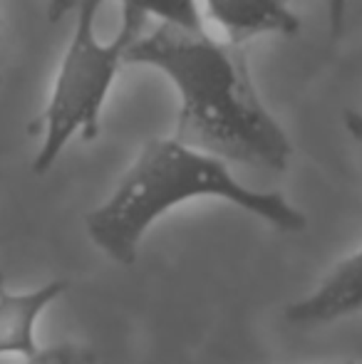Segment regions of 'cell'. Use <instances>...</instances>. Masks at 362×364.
Masks as SVG:
<instances>
[{"instance_id": "ba28073f", "label": "cell", "mask_w": 362, "mask_h": 364, "mask_svg": "<svg viewBox=\"0 0 362 364\" xmlns=\"http://www.w3.org/2000/svg\"><path fill=\"white\" fill-rule=\"evenodd\" d=\"M23 364H92V355L73 342H63V345L48 347V350H38Z\"/></svg>"}, {"instance_id": "7c38bea8", "label": "cell", "mask_w": 362, "mask_h": 364, "mask_svg": "<svg viewBox=\"0 0 362 364\" xmlns=\"http://www.w3.org/2000/svg\"><path fill=\"white\" fill-rule=\"evenodd\" d=\"M348 364H353V362H348Z\"/></svg>"}, {"instance_id": "7a4b0ae2", "label": "cell", "mask_w": 362, "mask_h": 364, "mask_svg": "<svg viewBox=\"0 0 362 364\" xmlns=\"http://www.w3.org/2000/svg\"><path fill=\"white\" fill-rule=\"evenodd\" d=\"M191 198H223L285 233L308 228V218L283 193L246 188L223 161L183 146L174 136L142 146L115 193L85 216V228L95 248L122 268H132L151 223Z\"/></svg>"}, {"instance_id": "9c48e42d", "label": "cell", "mask_w": 362, "mask_h": 364, "mask_svg": "<svg viewBox=\"0 0 362 364\" xmlns=\"http://www.w3.org/2000/svg\"><path fill=\"white\" fill-rule=\"evenodd\" d=\"M345 15H348V0H328V20H330V35L333 38L343 35Z\"/></svg>"}, {"instance_id": "5b68a950", "label": "cell", "mask_w": 362, "mask_h": 364, "mask_svg": "<svg viewBox=\"0 0 362 364\" xmlns=\"http://www.w3.org/2000/svg\"><path fill=\"white\" fill-rule=\"evenodd\" d=\"M65 290L68 280H50L35 290L13 292L0 278V357L30 360L40 350L38 322Z\"/></svg>"}, {"instance_id": "6da1fadb", "label": "cell", "mask_w": 362, "mask_h": 364, "mask_svg": "<svg viewBox=\"0 0 362 364\" xmlns=\"http://www.w3.org/2000/svg\"><path fill=\"white\" fill-rule=\"evenodd\" d=\"M124 63L161 70L179 92L174 139L218 161L285 171L290 141L271 117L233 43L156 25L129 45Z\"/></svg>"}, {"instance_id": "277c9868", "label": "cell", "mask_w": 362, "mask_h": 364, "mask_svg": "<svg viewBox=\"0 0 362 364\" xmlns=\"http://www.w3.org/2000/svg\"><path fill=\"white\" fill-rule=\"evenodd\" d=\"M355 312H362V248L340 260L308 297L290 302L283 317L293 327H320Z\"/></svg>"}, {"instance_id": "3957f363", "label": "cell", "mask_w": 362, "mask_h": 364, "mask_svg": "<svg viewBox=\"0 0 362 364\" xmlns=\"http://www.w3.org/2000/svg\"><path fill=\"white\" fill-rule=\"evenodd\" d=\"M105 0H80L75 33L65 50L53 97L43 114V146L33 161L35 173H48L75 134L92 141L100 134V117L117 70L139 35L119 28L112 43H100L95 20Z\"/></svg>"}, {"instance_id": "30bf717a", "label": "cell", "mask_w": 362, "mask_h": 364, "mask_svg": "<svg viewBox=\"0 0 362 364\" xmlns=\"http://www.w3.org/2000/svg\"><path fill=\"white\" fill-rule=\"evenodd\" d=\"M80 0H50L48 5V20L50 23H60L68 13L78 10Z\"/></svg>"}, {"instance_id": "52a82bcc", "label": "cell", "mask_w": 362, "mask_h": 364, "mask_svg": "<svg viewBox=\"0 0 362 364\" xmlns=\"http://www.w3.org/2000/svg\"><path fill=\"white\" fill-rule=\"evenodd\" d=\"M147 18H159L161 25L203 33V20L196 0H122V28L142 35Z\"/></svg>"}, {"instance_id": "8fae6325", "label": "cell", "mask_w": 362, "mask_h": 364, "mask_svg": "<svg viewBox=\"0 0 362 364\" xmlns=\"http://www.w3.org/2000/svg\"><path fill=\"white\" fill-rule=\"evenodd\" d=\"M345 127H348V132L353 134V139L362 144V114L360 112H345Z\"/></svg>"}, {"instance_id": "8992f818", "label": "cell", "mask_w": 362, "mask_h": 364, "mask_svg": "<svg viewBox=\"0 0 362 364\" xmlns=\"http://www.w3.org/2000/svg\"><path fill=\"white\" fill-rule=\"evenodd\" d=\"M206 10L233 45L266 33L293 38L300 30L290 0H206Z\"/></svg>"}]
</instances>
